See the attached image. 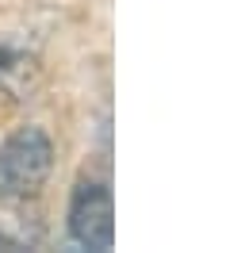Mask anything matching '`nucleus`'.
Returning a JSON list of instances; mask_svg holds the SVG:
<instances>
[{
	"mask_svg": "<svg viewBox=\"0 0 249 253\" xmlns=\"http://www.w3.org/2000/svg\"><path fill=\"white\" fill-rule=\"evenodd\" d=\"M54 161V146L39 126H23L0 146V200H19L42 188Z\"/></svg>",
	"mask_w": 249,
	"mask_h": 253,
	"instance_id": "1",
	"label": "nucleus"
},
{
	"mask_svg": "<svg viewBox=\"0 0 249 253\" xmlns=\"http://www.w3.org/2000/svg\"><path fill=\"white\" fill-rule=\"evenodd\" d=\"M69 234L84 250H111V192L100 180H81L69 204Z\"/></svg>",
	"mask_w": 249,
	"mask_h": 253,
	"instance_id": "2",
	"label": "nucleus"
}]
</instances>
